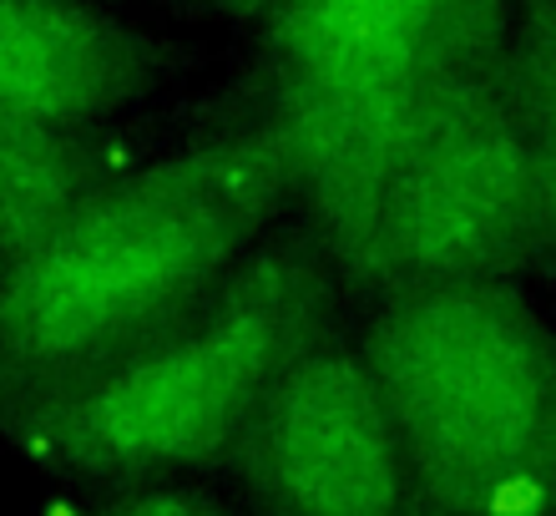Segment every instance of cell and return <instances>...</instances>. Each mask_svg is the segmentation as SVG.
<instances>
[{"instance_id":"cell-2","label":"cell","mask_w":556,"mask_h":516,"mask_svg":"<svg viewBox=\"0 0 556 516\" xmlns=\"http://www.w3.org/2000/svg\"><path fill=\"white\" fill-rule=\"evenodd\" d=\"M344 314V289L293 213L182 319L0 436L51 491L207 471L253 400L308 335Z\"/></svg>"},{"instance_id":"cell-9","label":"cell","mask_w":556,"mask_h":516,"mask_svg":"<svg viewBox=\"0 0 556 516\" xmlns=\"http://www.w3.org/2000/svg\"><path fill=\"white\" fill-rule=\"evenodd\" d=\"M61 516H249L228 491L203 471L127 476L102 487L56 491Z\"/></svg>"},{"instance_id":"cell-11","label":"cell","mask_w":556,"mask_h":516,"mask_svg":"<svg viewBox=\"0 0 556 516\" xmlns=\"http://www.w3.org/2000/svg\"><path fill=\"white\" fill-rule=\"evenodd\" d=\"M97 5H112V11H147V5H152V0H97Z\"/></svg>"},{"instance_id":"cell-4","label":"cell","mask_w":556,"mask_h":516,"mask_svg":"<svg viewBox=\"0 0 556 516\" xmlns=\"http://www.w3.org/2000/svg\"><path fill=\"white\" fill-rule=\"evenodd\" d=\"M344 325L435 516H552L556 329L531 284L344 299Z\"/></svg>"},{"instance_id":"cell-8","label":"cell","mask_w":556,"mask_h":516,"mask_svg":"<svg viewBox=\"0 0 556 516\" xmlns=\"http://www.w3.org/2000/svg\"><path fill=\"white\" fill-rule=\"evenodd\" d=\"M203 91H182L112 117L30 122L0 133V253L26 249L30 238L72 218L81 203L162 158L198 122Z\"/></svg>"},{"instance_id":"cell-6","label":"cell","mask_w":556,"mask_h":516,"mask_svg":"<svg viewBox=\"0 0 556 516\" xmlns=\"http://www.w3.org/2000/svg\"><path fill=\"white\" fill-rule=\"evenodd\" d=\"M203 476L249 516H435L344 314L283 360Z\"/></svg>"},{"instance_id":"cell-10","label":"cell","mask_w":556,"mask_h":516,"mask_svg":"<svg viewBox=\"0 0 556 516\" xmlns=\"http://www.w3.org/2000/svg\"><path fill=\"white\" fill-rule=\"evenodd\" d=\"M152 5L177 21H218L233 30H249L253 15L264 11V0H152Z\"/></svg>"},{"instance_id":"cell-7","label":"cell","mask_w":556,"mask_h":516,"mask_svg":"<svg viewBox=\"0 0 556 516\" xmlns=\"http://www.w3.org/2000/svg\"><path fill=\"white\" fill-rule=\"evenodd\" d=\"M207 51L97 0H0V133L192 91Z\"/></svg>"},{"instance_id":"cell-3","label":"cell","mask_w":556,"mask_h":516,"mask_svg":"<svg viewBox=\"0 0 556 516\" xmlns=\"http://www.w3.org/2000/svg\"><path fill=\"white\" fill-rule=\"evenodd\" d=\"M506 0H264L233 76L274 112L289 207L354 253L400 148L451 91L496 66Z\"/></svg>"},{"instance_id":"cell-5","label":"cell","mask_w":556,"mask_h":516,"mask_svg":"<svg viewBox=\"0 0 556 516\" xmlns=\"http://www.w3.org/2000/svg\"><path fill=\"white\" fill-rule=\"evenodd\" d=\"M344 299L435 284H556V137L501 91L496 66L451 91L400 148L369 207Z\"/></svg>"},{"instance_id":"cell-1","label":"cell","mask_w":556,"mask_h":516,"mask_svg":"<svg viewBox=\"0 0 556 516\" xmlns=\"http://www.w3.org/2000/svg\"><path fill=\"white\" fill-rule=\"evenodd\" d=\"M283 213V133L228 72L162 158L0 253V436L182 319Z\"/></svg>"}]
</instances>
